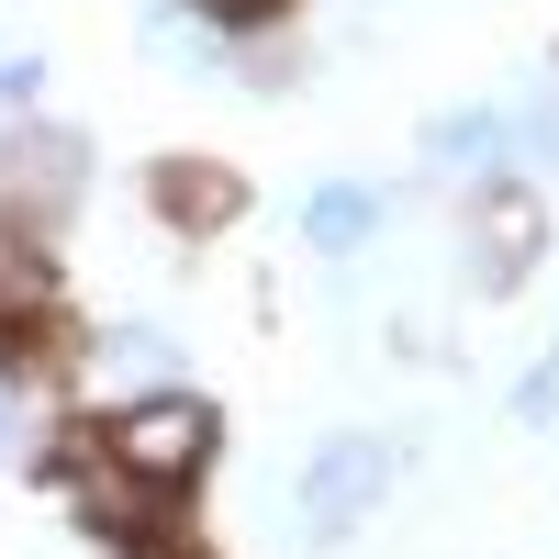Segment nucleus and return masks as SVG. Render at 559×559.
I'll return each instance as SVG.
<instances>
[{
	"label": "nucleus",
	"mask_w": 559,
	"mask_h": 559,
	"mask_svg": "<svg viewBox=\"0 0 559 559\" xmlns=\"http://www.w3.org/2000/svg\"><path fill=\"white\" fill-rule=\"evenodd\" d=\"M302 236H313L324 258H347V247H369V236H381V191H358V179H324V191L302 202Z\"/></svg>",
	"instance_id": "nucleus-3"
},
{
	"label": "nucleus",
	"mask_w": 559,
	"mask_h": 559,
	"mask_svg": "<svg viewBox=\"0 0 559 559\" xmlns=\"http://www.w3.org/2000/svg\"><path fill=\"white\" fill-rule=\"evenodd\" d=\"M0 437H12V381H0Z\"/></svg>",
	"instance_id": "nucleus-6"
},
{
	"label": "nucleus",
	"mask_w": 559,
	"mask_h": 559,
	"mask_svg": "<svg viewBox=\"0 0 559 559\" xmlns=\"http://www.w3.org/2000/svg\"><path fill=\"white\" fill-rule=\"evenodd\" d=\"M381 481H392L381 437H324V448L302 459V515H313V537H347L369 503H381Z\"/></svg>",
	"instance_id": "nucleus-1"
},
{
	"label": "nucleus",
	"mask_w": 559,
	"mask_h": 559,
	"mask_svg": "<svg viewBox=\"0 0 559 559\" xmlns=\"http://www.w3.org/2000/svg\"><path fill=\"white\" fill-rule=\"evenodd\" d=\"M213 12H258V0H213Z\"/></svg>",
	"instance_id": "nucleus-7"
},
{
	"label": "nucleus",
	"mask_w": 559,
	"mask_h": 559,
	"mask_svg": "<svg viewBox=\"0 0 559 559\" xmlns=\"http://www.w3.org/2000/svg\"><path fill=\"white\" fill-rule=\"evenodd\" d=\"M112 459H123V471H146V481H179V471H202V459H213V414L202 403H146V414H123V426H112Z\"/></svg>",
	"instance_id": "nucleus-2"
},
{
	"label": "nucleus",
	"mask_w": 559,
	"mask_h": 559,
	"mask_svg": "<svg viewBox=\"0 0 559 559\" xmlns=\"http://www.w3.org/2000/svg\"><path fill=\"white\" fill-rule=\"evenodd\" d=\"M0 102H34V68L23 57H0Z\"/></svg>",
	"instance_id": "nucleus-5"
},
{
	"label": "nucleus",
	"mask_w": 559,
	"mask_h": 559,
	"mask_svg": "<svg viewBox=\"0 0 559 559\" xmlns=\"http://www.w3.org/2000/svg\"><path fill=\"white\" fill-rule=\"evenodd\" d=\"M503 146H515V123H503V112H437V123H426V157H437V168H503Z\"/></svg>",
	"instance_id": "nucleus-4"
}]
</instances>
